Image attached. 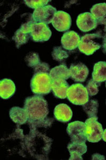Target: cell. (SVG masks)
Returning a JSON list of instances; mask_svg holds the SVG:
<instances>
[{"label":"cell","instance_id":"obj_6","mask_svg":"<svg viewBox=\"0 0 106 160\" xmlns=\"http://www.w3.org/2000/svg\"><path fill=\"white\" fill-rule=\"evenodd\" d=\"M86 124L80 121H75L68 124L67 132L73 142L85 143L87 140L85 136Z\"/></svg>","mask_w":106,"mask_h":160},{"label":"cell","instance_id":"obj_13","mask_svg":"<svg viewBox=\"0 0 106 160\" xmlns=\"http://www.w3.org/2000/svg\"><path fill=\"white\" fill-rule=\"evenodd\" d=\"M69 71L71 78L76 82H84L88 76V68L82 63L72 65Z\"/></svg>","mask_w":106,"mask_h":160},{"label":"cell","instance_id":"obj_24","mask_svg":"<svg viewBox=\"0 0 106 160\" xmlns=\"http://www.w3.org/2000/svg\"><path fill=\"white\" fill-rule=\"evenodd\" d=\"M52 56L55 60L61 62L62 60L67 58L68 57V53L66 51L63 50L61 47L55 48L53 51Z\"/></svg>","mask_w":106,"mask_h":160},{"label":"cell","instance_id":"obj_28","mask_svg":"<svg viewBox=\"0 0 106 160\" xmlns=\"http://www.w3.org/2000/svg\"><path fill=\"white\" fill-rule=\"evenodd\" d=\"M92 160H105V158H104V156H103L102 155L95 153L92 155Z\"/></svg>","mask_w":106,"mask_h":160},{"label":"cell","instance_id":"obj_18","mask_svg":"<svg viewBox=\"0 0 106 160\" xmlns=\"http://www.w3.org/2000/svg\"><path fill=\"white\" fill-rule=\"evenodd\" d=\"M98 25H104L106 27V3H98L94 5L90 10Z\"/></svg>","mask_w":106,"mask_h":160},{"label":"cell","instance_id":"obj_5","mask_svg":"<svg viewBox=\"0 0 106 160\" xmlns=\"http://www.w3.org/2000/svg\"><path fill=\"white\" fill-rule=\"evenodd\" d=\"M86 124L85 136L87 140L91 142H97L103 138L102 125L98 121V117L90 118L85 122Z\"/></svg>","mask_w":106,"mask_h":160},{"label":"cell","instance_id":"obj_25","mask_svg":"<svg viewBox=\"0 0 106 160\" xmlns=\"http://www.w3.org/2000/svg\"><path fill=\"white\" fill-rule=\"evenodd\" d=\"M25 61L28 65L34 68L40 62L39 55L36 53H31L28 55L25 58Z\"/></svg>","mask_w":106,"mask_h":160},{"label":"cell","instance_id":"obj_3","mask_svg":"<svg viewBox=\"0 0 106 160\" xmlns=\"http://www.w3.org/2000/svg\"><path fill=\"white\" fill-rule=\"evenodd\" d=\"M103 38L100 33H92L84 35L81 38L79 49L85 55H91L101 47L100 42Z\"/></svg>","mask_w":106,"mask_h":160},{"label":"cell","instance_id":"obj_23","mask_svg":"<svg viewBox=\"0 0 106 160\" xmlns=\"http://www.w3.org/2000/svg\"><path fill=\"white\" fill-rule=\"evenodd\" d=\"M100 84L101 83L95 82L93 79L89 81L85 88L89 96H94L97 94L99 92V87Z\"/></svg>","mask_w":106,"mask_h":160},{"label":"cell","instance_id":"obj_16","mask_svg":"<svg viewBox=\"0 0 106 160\" xmlns=\"http://www.w3.org/2000/svg\"><path fill=\"white\" fill-rule=\"evenodd\" d=\"M70 153V160H83L81 156L86 153L87 146L85 143L72 142L67 146Z\"/></svg>","mask_w":106,"mask_h":160},{"label":"cell","instance_id":"obj_21","mask_svg":"<svg viewBox=\"0 0 106 160\" xmlns=\"http://www.w3.org/2000/svg\"><path fill=\"white\" fill-rule=\"evenodd\" d=\"M92 79L99 83L106 81V62H99L94 65Z\"/></svg>","mask_w":106,"mask_h":160},{"label":"cell","instance_id":"obj_17","mask_svg":"<svg viewBox=\"0 0 106 160\" xmlns=\"http://www.w3.org/2000/svg\"><path fill=\"white\" fill-rule=\"evenodd\" d=\"M16 91L14 82L10 79L5 78L0 82V96L4 99H7L12 96Z\"/></svg>","mask_w":106,"mask_h":160},{"label":"cell","instance_id":"obj_29","mask_svg":"<svg viewBox=\"0 0 106 160\" xmlns=\"http://www.w3.org/2000/svg\"><path fill=\"white\" fill-rule=\"evenodd\" d=\"M102 47H103V51H104V52L106 53V34H104V36L103 37Z\"/></svg>","mask_w":106,"mask_h":160},{"label":"cell","instance_id":"obj_7","mask_svg":"<svg viewBox=\"0 0 106 160\" xmlns=\"http://www.w3.org/2000/svg\"><path fill=\"white\" fill-rule=\"evenodd\" d=\"M31 38L35 42H45L50 38L52 32L46 24L34 22L31 25Z\"/></svg>","mask_w":106,"mask_h":160},{"label":"cell","instance_id":"obj_8","mask_svg":"<svg viewBox=\"0 0 106 160\" xmlns=\"http://www.w3.org/2000/svg\"><path fill=\"white\" fill-rule=\"evenodd\" d=\"M56 12V8L50 5L46 6L35 10L33 14V19L37 23L41 22L47 25L52 22Z\"/></svg>","mask_w":106,"mask_h":160},{"label":"cell","instance_id":"obj_9","mask_svg":"<svg viewBox=\"0 0 106 160\" xmlns=\"http://www.w3.org/2000/svg\"><path fill=\"white\" fill-rule=\"evenodd\" d=\"M34 22H35L32 17L29 21L22 25L20 28L16 32L13 40L15 41L16 47L19 48L28 41L31 37V25Z\"/></svg>","mask_w":106,"mask_h":160},{"label":"cell","instance_id":"obj_19","mask_svg":"<svg viewBox=\"0 0 106 160\" xmlns=\"http://www.w3.org/2000/svg\"><path fill=\"white\" fill-rule=\"evenodd\" d=\"M10 117L13 122L21 125L28 121V117L25 108L14 107L10 111Z\"/></svg>","mask_w":106,"mask_h":160},{"label":"cell","instance_id":"obj_11","mask_svg":"<svg viewBox=\"0 0 106 160\" xmlns=\"http://www.w3.org/2000/svg\"><path fill=\"white\" fill-rule=\"evenodd\" d=\"M76 25L81 31L88 32L95 29L97 27L98 22L91 13L85 12L77 17Z\"/></svg>","mask_w":106,"mask_h":160},{"label":"cell","instance_id":"obj_1","mask_svg":"<svg viewBox=\"0 0 106 160\" xmlns=\"http://www.w3.org/2000/svg\"><path fill=\"white\" fill-rule=\"evenodd\" d=\"M24 108L28 115V121L43 120L49 113L46 100L39 95L28 97L25 102Z\"/></svg>","mask_w":106,"mask_h":160},{"label":"cell","instance_id":"obj_2","mask_svg":"<svg viewBox=\"0 0 106 160\" xmlns=\"http://www.w3.org/2000/svg\"><path fill=\"white\" fill-rule=\"evenodd\" d=\"M31 89L35 94H48L52 90V80L49 73L35 74L31 80Z\"/></svg>","mask_w":106,"mask_h":160},{"label":"cell","instance_id":"obj_22","mask_svg":"<svg viewBox=\"0 0 106 160\" xmlns=\"http://www.w3.org/2000/svg\"><path fill=\"white\" fill-rule=\"evenodd\" d=\"M98 102L96 100H91L83 105V109L88 115L89 118L97 117L98 111Z\"/></svg>","mask_w":106,"mask_h":160},{"label":"cell","instance_id":"obj_27","mask_svg":"<svg viewBox=\"0 0 106 160\" xmlns=\"http://www.w3.org/2000/svg\"><path fill=\"white\" fill-rule=\"evenodd\" d=\"M49 66L47 63L40 62L34 68L35 74L37 73H48Z\"/></svg>","mask_w":106,"mask_h":160},{"label":"cell","instance_id":"obj_31","mask_svg":"<svg viewBox=\"0 0 106 160\" xmlns=\"http://www.w3.org/2000/svg\"></svg>","mask_w":106,"mask_h":160},{"label":"cell","instance_id":"obj_30","mask_svg":"<svg viewBox=\"0 0 106 160\" xmlns=\"http://www.w3.org/2000/svg\"><path fill=\"white\" fill-rule=\"evenodd\" d=\"M103 140H104V142H106V129L104 130V132H103Z\"/></svg>","mask_w":106,"mask_h":160},{"label":"cell","instance_id":"obj_4","mask_svg":"<svg viewBox=\"0 0 106 160\" xmlns=\"http://www.w3.org/2000/svg\"><path fill=\"white\" fill-rule=\"evenodd\" d=\"M67 98L71 103L76 105H83L89 102L86 88L80 83L70 86L67 90Z\"/></svg>","mask_w":106,"mask_h":160},{"label":"cell","instance_id":"obj_14","mask_svg":"<svg viewBox=\"0 0 106 160\" xmlns=\"http://www.w3.org/2000/svg\"><path fill=\"white\" fill-rule=\"evenodd\" d=\"M69 87L70 86L65 80L56 79L52 80V90L57 98H66L67 90Z\"/></svg>","mask_w":106,"mask_h":160},{"label":"cell","instance_id":"obj_15","mask_svg":"<svg viewBox=\"0 0 106 160\" xmlns=\"http://www.w3.org/2000/svg\"><path fill=\"white\" fill-rule=\"evenodd\" d=\"M73 112L67 104H61L56 106L54 109V116L60 122H67L71 120Z\"/></svg>","mask_w":106,"mask_h":160},{"label":"cell","instance_id":"obj_12","mask_svg":"<svg viewBox=\"0 0 106 160\" xmlns=\"http://www.w3.org/2000/svg\"><path fill=\"white\" fill-rule=\"evenodd\" d=\"M81 38L74 31H68L63 35L61 43L63 47L67 50L76 49L79 46Z\"/></svg>","mask_w":106,"mask_h":160},{"label":"cell","instance_id":"obj_20","mask_svg":"<svg viewBox=\"0 0 106 160\" xmlns=\"http://www.w3.org/2000/svg\"><path fill=\"white\" fill-rule=\"evenodd\" d=\"M49 76L51 80L63 79L67 80L70 78V73L66 65H61L53 68L49 72Z\"/></svg>","mask_w":106,"mask_h":160},{"label":"cell","instance_id":"obj_26","mask_svg":"<svg viewBox=\"0 0 106 160\" xmlns=\"http://www.w3.org/2000/svg\"><path fill=\"white\" fill-rule=\"evenodd\" d=\"M49 2V1H25L28 7L35 10L47 6Z\"/></svg>","mask_w":106,"mask_h":160},{"label":"cell","instance_id":"obj_10","mask_svg":"<svg viewBox=\"0 0 106 160\" xmlns=\"http://www.w3.org/2000/svg\"><path fill=\"white\" fill-rule=\"evenodd\" d=\"M71 18L70 15L64 11H57L53 19L54 28L59 32H64L70 29L71 26Z\"/></svg>","mask_w":106,"mask_h":160}]
</instances>
